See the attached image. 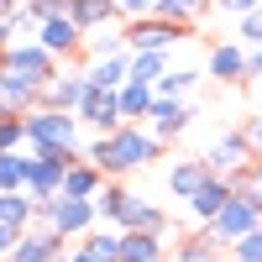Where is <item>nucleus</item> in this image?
<instances>
[{
	"label": "nucleus",
	"instance_id": "17",
	"mask_svg": "<svg viewBox=\"0 0 262 262\" xmlns=\"http://www.w3.org/2000/svg\"><path fill=\"white\" fill-rule=\"evenodd\" d=\"M152 100H158V90H152V84H137V79H126L121 90H116V105H121V121H131V126H142V121H147Z\"/></svg>",
	"mask_w": 262,
	"mask_h": 262
},
{
	"label": "nucleus",
	"instance_id": "33",
	"mask_svg": "<svg viewBox=\"0 0 262 262\" xmlns=\"http://www.w3.org/2000/svg\"><path fill=\"white\" fill-rule=\"evenodd\" d=\"M242 42H247V48H262V6L252 16H242Z\"/></svg>",
	"mask_w": 262,
	"mask_h": 262
},
{
	"label": "nucleus",
	"instance_id": "30",
	"mask_svg": "<svg viewBox=\"0 0 262 262\" xmlns=\"http://www.w3.org/2000/svg\"><path fill=\"white\" fill-rule=\"evenodd\" d=\"M0 152H27V116L0 111Z\"/></svg>",
	"mask_w": 262,
	"mask_h": 262
},
{
	"label": "nucleus",
	"instance_id": "22",
	"mask_svg": "<svg viewBox=\"0 0 262 262\" xmlns=\"http://www.w3.org/2000/svg\"><path fill=\"white\" fill-rule=\"evenodd\" d=\"M205 179H210V168H205V163H194V158H184V163H173V168H168V189L179 194L184 205L200 194V184H205Z\"/></svg>",
	"mask_w": 262,
	"mask_h": 262
},
{
	"label": "nucleus",
	"instance_id": "14",
	"mask_svg": "<svg viewBox=\"0 0 262 262\" xmlns=\"http://www.w3.org/2000/svg\"><path fill=\"white\" fill-rule=\"evenodd\" d=\"M42 105V84L32 79H21V74H6L0 69V111H11V116H27Z\"/></svg>",
	"mask_w": 262,
	"mask_h": 262
},
{
	"label": "nucleus",
	"instance_id": "11",
	"mask_svg": "<svg viewBox=\"0 0 262 262\" xmlns=\"http://www.w3.org/2000/svg\"><path fill=\"white\" fill-rule=\"evenodd\" d=\"M231 179H226V173H210V179L200 184V194H194V200H189V221L194 226H210L215 221V215H221L226 210V200H231Z\"/></svg>",
	"mask_w": 262,
	"mask_h": 262
},
{
	"label": "nucleus",
	"instance_id": "1",
	"mask_svg": "<svg viewBox=\"0 0 262 262\" xmlns=\"http://www.w3.org/2000/svg\"><path fill=\"white\" fill-rule=\"evenodd\" d=\"M84 158H90L105 179H126V173H137V168H147V163H158L163 158V142L152 137V131H142V126H121V131H111V137H95V142H84Z\"/></svg>",
	"mask_w": 262,
	"mask_h": 262
},
{
	"label": "nucleus",
	"instance_id": "29",
	"mask_svg": "<svg viewBox=\"0 0 262 262\" xmlns=\"http://www.w3.org/2000/svg\"><path fill=\"white\" fill-rule=\"evenodd\" d=\"M194 84H200V74H194V69H168L158 84H152V90H158V95H168V100H189V90H194Z\"/></svg>",
	"mask_w": 262,
	"mask_h": 262
},
{
	"label": "nucleus",
	"instance_id": "24",
	"mask_svg": "<svg viewBox=\"0 0 262 262\" xmlns=\"http://www.w3.org/2000/svg\"><path fill=\"white\" fill-rule=\"evenodd\" d=\"M173 262H221V242L200 226V231H189L184 242H179V252H173Z\"/></svg>",
	"mask_w": 262,
	"mask_h": 262
},
{
	"label": "nucleus",
	"instance_id": "27",
	"mask_svg": "<svg viewBox=\"0 0 262 262\" xmlns=\"http://www.w3.org/2000/svg\"><path fill=\"white\" fill-rule=\"evenodd\" d=\"M84 252L100 257V262H121V231L116 226H95L90 236H84Z\"/></svg>",
	"mask_w": 262,
	"mask_h": 262
},
{
	"label": "nucleus",
	"instance_id": "41",
	"mask_svg": "<svg viewBox=\"0 0 262 262\" xmlns=\"http://www.w3.org/2000/svg\"><path fill=\"white\" fill-rule=\"evenodd\" d=\"M63 262H100V257H90V252L79 247V252H69V257H63Z\"/></svg>",
	"mask_w": 262,
	"mask_h": 262
},
{
	"label": "nucleus",
	"instance_id": "40",
	"mask_svg": "<svg viewBox=\"0 0 262 262\" xmlns=\"http://www.w3.org/2000/svg\"><path fill=\"white\" fill-rule=\"evenodd\" d=\"M247 137H252V147H257V152H262V116H257V121H252V126H247Z\"/></svg>",
	"mask_w": 262,
	"mask_h": 262
},
{
	"label": "nucleus",
	"instance_id": "21",
	"mask_svg": "<svg viewBox=\"0 0 262 262\" xmlns=\"http://www.w3.org/2000/svg\"><path fill=\"white\" fill-rule=\"evenodd\" d=\"M215 11V0H158V21H173V27H194V21H205Z\"/></svg>",
	"mask_w": 262,
	"mask_h": 262
},
{
	"label": "nucleus",
	"instance_id": "4",
	"mask_svg": "<svg viewBox=\"0 0 262 262\" xmlns=\"http://www.w3.org/2000/svg\"><path fill=\"white\" fill-rule=\"evenodd\" d=\"M0 69H6V74H21V79H32V84L48 90V84L58 79V58L42 48V42H11V48L0 53Z\"/></svg>",
	"mask_w": 262,
	"mask_h": 262
},
{
	"label": "nucleus",
	"instance_id": "3",
	"mask_svg": "<svg viewBox=\"0 0 262 262\" xmlns=\"http://www.w3.org/2000/svg\"><path fill=\"white\" fill-rule=\"evenodd\" d=\"M200 163H205L210 173H226V179H247L252 163H257V147H252L247 131H226V137H215V142L205 147Z\"/></svg>",
	"mask_w": 262,
	"mask_h": 262
},
{
	"label": "nucleus",
	"instance_id": "9",
	"mask_svg": "<svg viewBox=\"0 0 262 262\" xmlns=\"http://www.w3.org/2000/svg\"><path fill=\"white\" fill-rule=\"evenodd\" d=\"M79 126H95L100 137H111V131H121V105H116V90H100V84H90V95H84L79 105Z\"/></svg>",
	"mask_w": 262,
	"mask_h": 262
},
{
	"label": "nucleus",
	"instance_id": "5",
	"mask_svg": "<svg viewBox=\"0 0 262 262\" xmlns=\"http://www.w3.org/2000/svg\"><path fill=\"white\" fill-rule=\"evenodd\" d=\"M189 37V27H173V21H158V16H142L126 27V48L131 53H168Z\"/></svg>",
	"mask_w": 262,
	"mask_h": 262
},
{
	"label": "nucleus",
	"instance_id": "34",
	"mask_svg": "<svg viewBox=\"0 0 262 262\" xmlns=\"http://www.w3.org/2000/svg\"><path fill=\"white\" fill-rule=\"evenodd\" d=\"M231 252H236V262H262V231H252L247 242H236Z\"/></svg>",
	"mask_w": 262,
	"mask_h": 262
},
{
	"label": "nucleus",
	"instance_id": "36",
	"mask_svg": "<svg viewBox=\"0 0 262 262\" xmlns=\"http://www.w3.org/2000/svg\"><path fill=\"white\" fill-rule=\"evenodd\" d=\"M262 6V0H215V11H226V16H236V21H242V16H252Z\"/></svg>",
	"mask_w": 262,
	"mask_h": 262
},
{
	"label": "nucleus",
	"instance_id": "20",
	"mask_svg": "<svg viewBox=\"0 0 262 262\" xmlns=\"http://www.w3.org/2000/svg\"><path fill=\"white\" fill-rule=\"evenodd\" d=\"M69 16L84 27V37H90V32H100V27H111L121 11H116V0H69Z\"/></svg>",
	"mask_w": 262,
	"mask_h": 262
},
{
	"label": "nucleus",
	"instance_id": "31",
	"mask_svg": "<svg viewBox=\"0 0 262 262\" xmlns=\"http://www.w3.org/2000/svg\"><path fill=\"white\" fill-rule=\"evenodd\" d=\"M84 42H95V58H116V53H131V48H126V37H121V32H111V27L90 32Z\"/></svg>",
	"mask_w": 262,
	"mask_h": 262
},
{
	"label": "nucleus",
	"instance_id": "8",
	"mask_svg": "<svg viewBox=\"0 0 262 262\" xmlns=\"http://www.w3.org/2000/svg\"><path fill=\"white\" fill-rule=\"evenodd\" d=\"M189 121H194L189 100H168V95H158V100H152V111H147V126H152V137H158L163 147L179 142L184 131H189Z\"/></svg>",
	"mask_w": 262,
	"mask_h": 262
},
{
	"label": "nucleus",
	"instance_id": "13",
	"mask_svg": "<svg viewBox=\"0 0 262 262\" xmlns=\"http://www.w3.org/2000/svg\"><path fill=\"white\" fill-rule=\"evenodd\" d=\"M116 231H147V236H168L173 226H168V215L152 205V200H142V194H131L126 200V210H121V221H116Z\"/></svg>",
	"mask_w": 262,
	"mask_h": 262
},
{
	"label": "nucleus",
	"instance_id": "28",
	"mask_svg": "<svg viewBox=\"0 0 262 262\" xmlns=\"http://www.w3.org/2000/svg\"><path fill=\"white\" fill-rule=\"evenodd\" d=\"M168 74V53H131V79L137 84H158Z\"/></svg>",
	"mask_w": 262,
	"mask_h": 262
},
{
	"label": "nucleus",
	"instance_id": "12",
	"mask_svg": "<svg viewBox=\"0 0 262 262\" xmlns=\"http://www.w3.org/2000/svg\"><path fill=\"white\" fill-rule=\"evenodd\" d=\"M84 95H90V74H84V69H74V74H58V79L48 84V90H42V105H53V111H69V116H79Z\"/></svg>",
	"mask_w": 262,
	"mask_h": 262
},
{
	"label": "nucleus",
	"instance_id": "39",
	"mask_svg": "<svg viewBox=\"0 0 262 262\" xmlns=\"http://www.w3.org/2000/svg\"><path fill=\"white\" fill-rule=\"evenodd\" d=\"M11 247H16V231H11V226H6V221H0V257H6V252H11Z\"/></svg>",
	"mask_w": 262,
	"mask_h": 262
},
{
	"label": "nucleus",
	"instance_id": "16",
	"mask_svg": "<svg viewBox=\"0 0 262 262\" xmlns=\"http://www.w3.org/2000/svg\"><path fill=\"white\" fill-rule=\"evenodd\" d=\"M100 184H105V173H100L90 158H74L69 173H63V194H69V200H95Z\"/></svg>",
	"mask_w": 262,
	"mask_h": 262
},
{
	"label": "nucleus",
	"instance_id": "32",
	"mask_svg": "<svg viewBox=\"0 0 262 262\" xmlns=\"http://www.w3.org/2000/svg\"><path fill=\"white\" fill-rule=\"evenodd\" d=\"M27 16H32V21H53V16H69V0H27Z\"/></svg>",
	"mask_w": 262,
	"mask_h": 262
},
{
	"label": "nucleus",
	"instance_id": "43",
	"mask_svg": "<svg viewBox=\"0 0 262 262\" xmlns=\"http://www.w3.org/2000/svg\"><path fill=\"white\" fill-rule=\"evenodd\" d=\"M16 11V0H0V16H11Z\"/></svg>",
	"mask_w": 262,
	"mask_h": 262
},
{
	"label": "nucleus",
	"instance_id": "18",
	"mask_svg": "<svg viewBox=\"0 0 262 262\" xmlns=\"http://www.w3.org/2000/svg\"><path fill=\"white\" fill-rule=\"evenodd\" d=\"M0 221H6L16 236H21V231H32V226H37V200H32L27 189H11V194H0Z\"/></svg>",
	"mask_w": 262,
	"mask_h": 262
},
{
	"label": "nucleus",
	"instance_id": "42",
	"mask_svg": "<svg viewBox=\"0 0 262 262\" xmlns=\"http://www.w3.org/2000/svg\"><path fill=\"white\" fill-rule=\"evenodd\" d=\"M252 179H257V184H262V152H257V163H252Z\"/></svg>",
	"mask_w": 262,
	"mask_h": 262
},
{
	"label": "nucleus",
	"instance_id": "15",
	"mask_svg": "<svg viewBox=\"0 0 262 262\" xmlns=\"http://www.w3.org/2000/svg\"><path fill=\"white\" fill-rule=\"evenodd\" d=\"M205 69H210V79H221V84L247 79V42H215Z\"/></svg>",
	"mask_w": 262,
	"mask_h": 262
},
{
	"label": "nucleus",
	"instance_id": "25",
	"mask_svg": "<svg viewBox=\"0 0 262 262\" xmlns=\"http://www.w3.org/2000/svg\"><path fill=\"white\" fill-rule=\"evenodd\" d=\"M126 200H131V189H126L121 179H105V184H100V194H95L100 226H116V221H121V210H126Z\"/></svg>",
	"mask_w": 262,
	"mask_h": 262
},
{
	"label": "nucleus",
	"instance_id": "23",
	"mask_svg": "<svg viewBox=\"0 0 262 262\" xmlns=\"http://www.w3.org/2000/svg\"><path fill=\"white\" fill-rule=\"evenodd\" d=\"M84 74H90V84H100V90H121V84L131 79V53H116V58H95Z\"/></svg>",
	"mask_w": 262,
	"mask_h": 262
},
{
	"label": "nucleus",
	"instance_id": "19",
	"mask_svg": "<svg viewBox=\"0 0 262 262\" xmlns=\"http://www.w3.org/2000/svg\"><path fill=\"white\" fill-rule=\"evenodd\" d=\"M121 262H168L163 236H147V231H121Z\"/></svg>",
	"mask_w": 262,
	"mask_h": 262
},
{
	"label": "nucleus",
	"instance_id": "38",
	"mask_svg": "<svg viewBox=\"0 0 262 262\" xmlns=\"http://www.w3.org/2000/svg\"><path fill=\"white\" fill-rule=\"evenodd\" d=\"M11 42H21V37H16V27H11V16H0V53H6Z\"/></svg>",
	"mask_w": 262,
	"mask_h": 262
},
{
	"label": "nucleus",
	"instance_id": "35",
	"mask_svg": "<svg viewBox=\"0 0 262 262\" xmlns=\"http://www.w3.org/2000/svg\"><path fill=\"white\" fill-rule=\"evenodd\" d=\"M116 11H121L126 21H142V16L158 11V0H116Z\"/></svg>",
	"mask_w": 262,
	"mask_h": 262
},
{
	"label": "nucleus",
	"instance_id": "2",
	"mask_svg": "<svg viewBox=\"0 0 262 262\" xmlns=\"http://www.w3.org/2000/svg\"><path fill=\"white\" fill-rule=\"evenodd\" d=\"M27 152H79L84 158V137H79V116L37 105L27 111Z\"/></svg>",
	"mask_w": 262,
	"mask_h": 262
},
{
	"label": "nucleus",
	"instance_id": "37",
	"mask_svg": "<svg viewBox=\"0 0 262 262\" xmlns=\"http://www.w3.org/2000/svg\"><path fill=\"white\" fill-rule=\"evenodd\" d=\"M247 79H262V48H247Z\"/></svg>",
	"mask_w": 262,
	"mask_h": 262
},
{
	"label": "nucleus",
	"instance_id": "10",
	"mask_svg": "<svg viewBox=\"0 0 262 262\" xmlns=\"http://www.w3.org/2000/svg\"><path fill=\"white\" fill-rule=\"evenodd\" d=\"M37 42L48 48L53 58H74L84 48V27L74 16H53V21H37Z\"/></svg>",
	"mask_w": 262,
	"mask_h": 262
},
{
	"label": "nucleus",
	"instance_id": "6",
	"mask_svg": "<svg viewBox=\"0 0 262 262\" xmlns=\"http://www.w3.org/2000/svg\"><path fill=\"white\" fill-rule=\"evenodd\" d=\"M69 257V242L53 231V226H32L16 236V247L6 252V262H63Z\"/></svg>",
	"mask_w": 262,
	"mask_h": 262
},
{
	"label": "nucleus",
	"instance_id": "44",
	"mask_svg": "<svg viewBox=\"0 0 262 262\" xmlns=\"http://www.w3.org/2000/svg\"><path fill=\"white\" fill-rule=\"evenodd\" d=\"M0 262H6V257H0Z\"/></svg>",
	"mask_w": 262,
	"mask_h": 262
},
{
	"label": "nucleus",
	"instance_id": "26",
	"mask_svg": "<svg viewBox=\"0 0 262 262\" xmlns=\"http://www.w3.org/2000/svg\"><path fill=\"white\" fill-rule=\"evenodd\" d=\"M27 173H32V152H0V194L27 189Z\"/></svg>",
	"mask_w": 262,
	"mask_h": 262
},
{
	"label": "nucleus",
	"instance_id": "7",
	"mask_svg": "<svg viewBox=\"0 0 262 262\" xmlns=\"http://www.w3.org/2000/svg\"><path fill=\"white\" fill-rule=\"evenodd\" d=\"M79 152H32V173H27V194L32 200H53L63 194V173Z\"/></svg>",
	"mask_w": 262,
	"mask_h": 262
}]
</instances>
